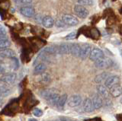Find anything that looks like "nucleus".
Instances as JSON below:
<instances>
[{
	"label": "nucleus",
	"mask_w": 122,
	"mask_h": 121,
	"mask_svg": "<svg viewBox=\"0 0 122 121\" xmlns=\"http://www.w3.org/2000/svg\"><path fill=\"white\" fill-rule=\"evenodd\" d=\"M41 96L44 97L46 101H47L48 103L51 105H56L60 97L59 94L56 92V90L53 88L42 91L41 93Z\"/></svg>",
	"instance_id": "1"
},
{
	"label": "nucleus",
	"mask_w": 122,
	"mask_h": 121,
	"mask_svg": "<svg viewBox=\"0 0 122 121\" xmlns=\"http://www.w3.org/2000/svg\"><path fill=\"white\" fill-rule=\"evenodd\" d=\"M102 58H104V53L102 50L98 48H94L92 50L89 55V59L92 61L96 62Z\"/></svg>",
	"instance_id": "2"
},
{
	"label": "nucleus",
	"mask_w": 122,
	"mask_h": 121,
	"mask_svg": "<svg viewBox=\"0 0 122 121\" xmlns=\"http://www.w3.org/2000/svg\"><path fill=\"white\" fill-rule=\"evenodd\" d=\"M120 84V78L117 75H111L105 80V85L108 88H112L114 86Z\"/></svg>",
	"instance_id": "3"
},
{
	"label": "nucleus",
	"mask_w": 122,
	"mask_h": 121,
	"mask_svg": "<svg viewBox=\"0 0 122 121\" xmlns=\"http://www.w3.org/2000/svg\"><path fill=\"white\" fill-rule=\"evenodd\" d=\"M113 62L111 59L108 58H102L101 59L98 60V61L95 62V66L97 68H108L112 66Z\"/></svg>",
	"instance_id": "4"
},
{
	"label": "nucleus",
	"mask_w": 122,
	"mask_h": 121,
	"mask_svg": "<svg viewBox=\"0 0 122 121\" xmlns=\"http://www.w3.org/2000/svg\"><path fill=\"white\" fill-rule=\"evenodd\" d=\"M62 20L65 24L69 26H76L79 23L77 18L72 15H63Z\"/></svg>",
	"instance_id": "5"
},
{
	"label": "nucleus",
	"mask_w": 122,
	"mask_h": 121,
	"mask_svg": "<svg viewBox=\"0 0 122 121\" xmlns=\"http://www.w3.org/2000/svg\"><path fill=\"white\" fill-rule=\"evenodd\" d=\"M74 11L76 13V15L81 18H86L89 15V11H88L85 7H83L82 5H76L74 8Z\"/></svg>",
	"instance_id": "6"
},
{
	"label": "nucleus",
	"mask_w": 122,
	"mask_h": 121,
	"mask_svg": "<svg viewBox=\"0 0 122 121\" xmlns=\"http://www.w3.org/2000/svg\"><path fill=\"white\" fill-rule=\"evenodd\" d=\"M81 103H82V97L80 95H79V94L72 95L68 101L69 106H70V107H77V106H79Z\"/></svg>",
	"instance_id": "7"
},
{
	"label": "nucleus",
	"mask_w": 122,
	"mask_h": 121,
	"mask_svg": "<svg viewBox=\"0 0 122 121\" xmlns=\"http://www.w3.org/2000/svg\"><path fill=\"white\" fill-rule=\"evenodd\" d=\"M17 75L15 73H9L8 75H5L1 78V81L8 85H11L15 82Z\"/></svg>",
	"instance_id": "8"
},
{
	"label": "nucleus",
	"mask_w": 122,
	"mask_h": 121,
	"mask_svg": "<svg viewBox=\"0 0 122 121\" xmlns=\"http://www.w3.org/2000/svg\"><path fill=\"white\" fill-rule=\"evenodd\" d=\"M20 12L21 15H23L25 17L31 18L34 15V14H35V11H34V9L30 6H25V7H22L20 9Z\"/></svg>",
	"instance_id": "9"
},
{
	"label": "nucleus",
	"mask_w": 122,
	"mask_h": 121,
	"mask_svg": "<svg viewBox=\"0 0 122 121\" xmlns=\"http://www.w3.org/2000/svg\"><path fill=\"white\" fill-rule=\"evenodd\" d=\"M83 109H84V111L87 113L92 112L95 109L92 100L90 99V98H86V99L85 100V101H84Z\"/></svg>",
	"instance_id": "10"
},
{
	"label": "nucleus",
	"mask_w": 122,
	"mask_h": 121,
	"mask_svg": "<svg viewBox=\"0 0 122 121\" xmlns=\"http://www.w3.org/2000/svg\"><path fill=\"white\" fill-rule=\"evenodd\" d=\"M91 46L89 44H84L82 47L81 50V55H80V58L82 59H86L88 56H89L91 53Z\"/></svg>",
	"instance_id": "11"
},
{
	"label": "nucleus",
	"mask_w": 122,
	"mask_h": 121,
	"mask_svg": "<svg viewBox=\"0 0 122 121\" xmlns=\"http://www.w3.org/2000/svg\"><path fill=\"white\" fill-rule=\"evenodd\" d=\"M2 58H14L15 57V53L14 50L11 49H5V50H1L0 52Z\"/></svg>",
	"instance_id": "12"
},
{
	"label": "nucleus",
	"mask_w": 122,
	"mask_h": 121,
	"mask_svg": "<svg viewBox=\"0 0 122 121\" xmlns=\"http://www.w3.org/2000/svg\"><path fill=\"white\" fill-rule=\"evenodd\" d=\"M72 44H62L58 47V53L61 54L71 53Z\"/></svg>",
	"instance_id": "13"
},
{
	"label": "nucleus",
	"mask_w": 122,
	"mask_h": 121,
	"mask_svg": "<svg viewBox=\"0 0 122 121\" xmlns=\"http://www.w3.org/2000/svg\"><path fill=\"white\" fill-rule=\"evenodd\" d=\"M92 102L94 104L95 109H100L103 106V101L102 98L98 95V94H95L92 97Z\"/></svg>",
	"instance_id": "14"
},
{
	"label": "nucleus",
	"mask_w": 122,
	"mask_h": 121,
	"mask_svg": "<svg viewBox=\"0 0 122 121\" xmlns=\"http://www.w3.org/2000/svg\"><path fill=\"white\" fill-rule=\"evenodd\" d=\"M81 50H82V47H80L79 44H72L71 54L72 56H76V57H80V55H81Z\"/></svg>",
	"instance_id": "15"
},
{
	"label": "nucleus",
	"mask_w": 122,
	"mask_h": 121,
	"mask_svg": "<svg viewBox=\"0 0 122 121\" xmlns=\"http://www.w3.org/2000/svg\"><path fill=\"white\" fill-rule=\"evenodd\" d=\"M42 24H43L45 28H51L53 27V24H54V21H53V19L51 16H45L43 18Z\"/></svg>",
	"instance_id": "16"
},
{
	"label": "nucleus",
	"mask_w": 122,
	"mask_h": 121,
	"mask_svg": "<svg viewBox=\"0 0 122 121\" xmlns=\"http://www.w3.org/2000/svg\"><path fill=\"white\" fill-rule=\"evenodd\" d=\"M110 94L114 97H119L121 94H122V88L120 85L114 86L113 88H110Z\"/></svg>",
	"instance_id": "17"
},
{
	"label": "nucleus",
	"mask_w": 122,
	"mask_h": 121,
	"mask_svg": "<svg viewBox=\"0 0 122 121\" xmlns=\"http://www.w3.org/2000/svg\"><path fill=\"white\" fill-rule=\"evenodd\" d=\"M51 75H50L49 73H43L41 75V77L39 78V82L41 85H48L50 82H51Z\"/></svg>",
	"instance_id": "18"
},
{
	"label": "nucleus",
	"mask_w": 122,
	"mask_h": 121,
	"mask_svg": "<svg viewBox=\"0 0 122 121\" xmlns=\"http://www.w3.org/2000/svg\"><path fill=\"white\" fill-rule=\"evenodd\" d=\"M97 90L100 95H102L103 97L105 98H108L109 97V92L107 89L106 86H103V85H98L97 87Z\"/></svg>",
	"instance_id": "19"
},
{
	"label": "nucleus",
	"mask_w": 122,
	"mask_h": 121,
	"mask_svg": "<svg viewBox=\"0 0 122 121\" xmlns=\"http://www.w3.org/2000/svg\"><path fill=\"white\" fill-rule=\"evenodd\" d=\"M46 69H47V67H46L44 63H39L35 66V68H34V73L36 74V75H40V74L41 75V74L44 73Z\"/></svg>",
	"instance_id": "20"
},
{
	"label": "nucleus",
	"mask_w": 122,
	"mask_h": 121,
	"mask_svg": "<svg viewBox=\"0 0 122 121\" xmlns=\"http://www.w3.org/2000/svg\"><path fill=\"white\" fill-rule=\"evenodd\" d=\"M67 99V94H63V95H61L60 99L58 101V103H57L56 106L60 110H63L64 108V105L66 104V101Z\"/></svg>",
	"instance_id": "21"
},
{
	"label": "nucleus",
	"mask_w": 122,
	"mask_h": 121,
	"mask_svg": "<svg viewBox=\"0 0 122 121\" xmlns=\"http://www.w3.org/2000/svg\"><path fill=\"white\" fill-rule=\"evenodd\" d=\"M108 78V73H102L96 75L95 78V83H101L103 80H106Z\"/></svg>",
	"instance_id": "22"
},
{
	"label": "nucleus",
	"mask_w": 122,
	"mask_h": 121,
	"mask_svg": "<svg viewBox=\"0 0 122 121\" xmlns=\"http://www.w3.org/2000/svg\"><path fill=\"white\" fill-rule=\"evenodd\" d=\"M10 46V41L9 39H0V48L1 50H5Z\"/></svg>",
	"instance_id": "23"
},
{
	"label": "nucleus",
	"mask_w": 122,
	"mask_h": 121,
	"mask_svg": "<svg viewBox=\"0 0 122 121\" xmlns=\"http://www.w3.org/2000/svg\"><path fill=\"white\" fill-rule=\"evenodd\" d=\"M56 52H58V48H56V47H53V46L48 47L44 50V53H47V54H53Z\"/></svg>",
	"instance_id": "24"
},
{
	"label": "nucleus",
	"mask_w": 122,
	"mask_h": 121,
	"mask_svg": "<svg viewBox=\"0 0 122 121\" xmlns=\"http://www.w3.org/2000/svg\"><path fill=\"white\" fill-rule=\"evenodd\" d=\"M100 37V32L96 28L91 29V37L93 39H97Z\"/></svg>",
	"instance_id": "25"
},
{
	"label": "nucleus",
	"mask_w": 122,
	"mask_h": 121,
	"mask_svg": "<svg viewBox=\"0 0 122 121\" xmlns=\"http://www.w3.org/2000/svg\"><path fill=\"white\" fill-rule=\"evenodd\" d=\"M77 2L82 5H92L94 3L93 0H77Z\"/></svg>",
	"instance_id": "26"
},
{
	"label": "nucleus",
	"mask_w": 122,
	"mask_h": 121,
	"mask_svg": "<svg viewBox=\"0 0 122 121\" xmlns=\"http://www.w3.org/2000/svg\"><path fill=\"white\" fill-rule=\"evenodd\" d=\"M10 94V90L6 88V87H4L3 85H1V95L2 96H7Z\"/></svg>",
	"instance_id": "27"
},
{
	"label": "nucleus",
	"mask_w": 122,
	"mask_h": 121,
	"mask_svg": "<svg viewBox=\"0 0 122 121\" xmlns=\"http://www.w3.org/2000/svg\"><path fill=\"white\" fill-rule=\"evenodd\" d=\"M33 114L35 116H41L42 114H43V111L39 108H35L33 111Z\"/></svg>",
	"instance_id": "28"
},
{
	"label": "nucleus",
	"mask_w": 122,
	"mask_h": 121,
	"mask_svg": "<svg viewBox=\"0 0 122 121\" xmlns=\"http://www.w3.org/2000/svg\"><path fill=\"white\" fill-rule=\"evenodd\" d=\"M76 31H72L70 34H69L66 37H65V38H66V40H70L74 39L75 37H76Z\"/></svg>",
	"instance_id": "29"
},
{
	"label": "nucleus",
	"mask_w": 122,
	"mask_h": 121,
	"mask_svg": "<svg viewBox=\"0 0 122 121\" xmlns=\"http://www.w3.org/2000/svg\"><path fill=\"white\" fill-rule=\"evenodd\" d=\"M11 61H12V63L14 65V69H17L18 68V66H19V63H18V59H16L15 57L11 58Z\"/></svg>",
	"instance_id": "30"
},
{
	"label": "nucleus",
	"mask_w": 122,
	"mask_h": 121,
	"mask_svg": "<svg viewBox=\"0 0 122 121\" xmlns=\"http://www.w3.org/2000/svg\"><path fill=\"white\" fill-rule=\"evenodd\" d=\"M56 25L58 28H63V27H65V25H66V24L64 23L63 20H57V21H56Z\"/></svg>",
	"instance_id": "31"
},
{
	"label": "nucleus",
	"mask_w": 122,
	"mask_h": 121,
	"mask_svg": "<svg viewBox=\"0 0 122 121\" xmlns=\"http://www.w3.org/2000/svg\"><path fill=\"white\" fill-rule=\"evenodd\" d=\"M0 36H6V30L4 28L3 26L0 27Z\"/></svg>",
	"instance_id": "32"
},
{
	"label": "nucleus",
	"mask_w": 122,
	"mask_h": 121,
	"mask_svg": "<svg viewBox=\"0 0 122 121\" xmlns=\"http://www.w3.org/2000/svg\"><path fill=\"white\" fill-rule=\"evenodd\" d=\"M20 1V2L21 3V4H30V3L32 2V0H19Z\"/></svg>",
	"instance_id": "33"
},
{
	"label": "nucleus",
	"mask_w": 122,
	"mask_h": 121,
	"mask_svg": "<svg viewBox=\"0 0 122 121\" xmlns=\"http://www.w3.org/2000/svg\"><path fill=\"white\" fill-rule=\"evenodd\" d=\"M86 121H102V120L99 118V117H95L94 119H92V120H88Z\"/></svg>",
	"instance_id": "34"
},
{
	"label": "nucleus",
	"mask_w": 122,
	"mask_h": 121,
	"mask_svg": "<svg viewBox=\"0 0 122 121\" xmlns=\"http://www.w3.org/2000/svg\"><path fill=\"white\" fill-rule=\"evenodd\" d=\"M28 121H37V120L36 119H34V118H30V119H28Z\"/></svg>",
	"instance_id": "35"
},
{
	"label": "nucleus",
	"mask_w": 122,
	"mask_h": 121,
	"mask_svg": "<svg viewBox=\"0 0 122 121\" xmlns=\"http://www.w3.org/2000/svg\"><path fill=\"white\" fill-rule=\"evenodd\" d=\"M121 34H122V26H121Z\"/></svg>",
	"instance_id": "36"
},
{
	"label": "nucleus",
	"mask_w": 122,
	"mask_h": 121,
	"mask_svg": "<svg viewBox=\"0 0 122 121\" xmlns=\"http://www.w3.org/2000/svg\"><path fill=\"white\" fill-rule=\"evenodd\" d=\"M112 1H113V2H114V1H116V0H112Z\"/></svg>",
	"instance_id": "37"
}]
</instances>
